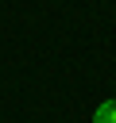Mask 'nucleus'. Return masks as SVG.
<instances>
[{"label":"nucleus","instance_id":"nucleus-1","mask_svg":"<svg viewBox=\"0 0 116 123\" xmlns=\"http://www.w3.org/2000/svg\"><path fill=\"white\" fill-rule=\"evenodd\" d=\"M93 123H116V100H101L93 111Z\"/></svg>","mask_w":116,"mask_h":123}]
</instances>
